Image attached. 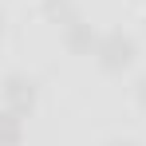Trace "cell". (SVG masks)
I'll use <instances>...</instances> for the list:
<instances>
[{"label": "cell", "instance_id": "6da1fadb", "mask_svg": "<svg viewBox=\"0 0 146 146\" xmlns=\"http://www.w3.org/2000/svg\"><path fill=\"white\" fill-rule=\"evenodd\" d=\"M95 63L103 67V71H111V75L126 71V67L134 63V40L122 36V32H107V36H99V44H95Z\"/></svg>", "mask_w": 146, "mask_h": 146}, {"label": "cell", "instance_id": "5b68a950", "mask_svg": "<svg viewBox=\"0 0 146 146\" xmlns=\"http://www.w3.org/2000/svg\"><path fill=\"white\" fill-rule=\"evenodd\" d=\"M44 16H48L51 24H63V28L79 20V12H75L71 0H44Z\"/></svg>", "mask_w": 146, "mask_h": 146}, {"label": "cell", "instance_id": "52a82bcc", "mask_svg": "<svg viewBox=\"0 0 146 146\" xmlns=\"http://www.w3.org/2000/svg\"><path fill=\"white\" fill-rule=\"evenodd\" d=\"M107 146H134V142H107Z\"/></svg>", "mask_w": 146, "mask_h": 146}, {"label": "cell", "instance_id": "8992f818", "mask_svg": "<svg viewBox=\"0 0 146 146\" xmlns=\"http://www.w3.org/2000/svg\"><path fill=\"white\" fill-rule=\"evenodd\" d=\"M138 103H142V107H146V75H142V79H138Z\"/></svg>", "mask_w": 146, "mask_h": 146}, {"label": "cell", "instance_id": "ba28073f", "mask_svg": "<svg viewBox=\"0 0 146 146\" xmlns=\"http://www.w3.org/2000/svg\"><path fill=\"white\" fill-rule=\"evenodd\" d=\"M0 32H4V16H0Z\"/></svg>", "mask_w": 146, "mask_h": 146}, {"label": "cell", "instance_id": "277c9868", "mask_svg": "<svg viewBox=\"0 0 146 146\" xmlns=\"http://www.w3.org/2000/svg\"><path fill=\"white\" fill-rule=\"evenodd\" d=\"M24 138V119L12 111H0V146H20Z\"/></svg>", "mask_w": 146, "mask_h": 146}, {"label": "cell", "instance_id": "3957f363", "mask_svg": "<svg viewBox=\"0 0 146 146\" xmlns=\"http://www.w3.org/2000/svg\"><path fill=\"white\" fill-rule=\"evenodd\" d=\"M63 40H67V48L75 55H95V44H99V36L91 32V24H83V20H75V24L63 28Z\"/></svg>", "mask_w": 146, "mask_h": 146}, {"label": "cell", "instance_id": "7a4b0ae2", "mask_svg": "<svg viewBox=\"0 0 146 146\" xmlns=\"http://www.w3.org/2000/svg\"><path fill=\"white\" fill-rule=\"evenodd\" d=\"M0 95H4V111H12V115L24 119L28 111L36 107V83L28 75H8L4 87H0Z\"/></svg>", "mask_w": 146, "mask_h": 146}]
</instances>
